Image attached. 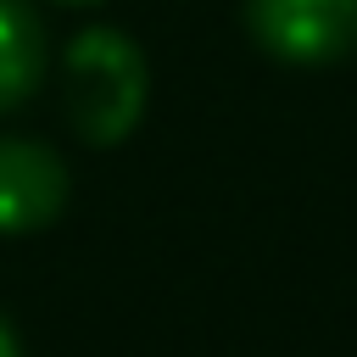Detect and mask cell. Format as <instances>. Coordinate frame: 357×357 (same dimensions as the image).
I'll return each instance as SVG.
<instances>
[{
  "instance_id": "cell-3",
  "label": "cell",
  "mask_w": 357,
  "mask_h": 357,
  "mask_svg": "<svg viewBox=\"0 0 357 357\" xmlns=\"http://www.w3.org/2000/svg\"><path fill=\"white\" fill-rule=\"evenodd\" d=\"M67 206V167L39 139H0V234H33Z\"/></svg>"
},
{
  "instance_id": "cell-1",
  "label": "cell",
  "mask_w": 357,
  "mask_h": 357,
  "mask_svg": "<svg viewBox=\"0 0 357 357\" xmlns=\"http://www.w3.org/2000/svg\"><path fill=\"white\" fill-rule=\"evenodd\" d=\"M145 56L117 28H84L67 45V117L89 145H117L145 112Z\"/></svg>"
},
{
  "instance_id": "cell-2",
  "label": "cell",
  "mask_w": 357,
  "mask_h": 357,
  "mask_svg": "<svg viewBox=\"0 0 357 357\" xmlns=\"http://www.w3.org/2000/svg\"><path fill=\"white\" fill-rule=\"evenodd\" d=\"M245 28L284 67H329L357 50V0H245Z\"/></svg>"
},
{
  "instance_id": "cell-6",
  "label": "cell",
  "mask_w": 357,
  "mask_h": 357,
  "mask_svg": "<svg viewBox=\"0 0 357 357\" xmlns=\"http://www.w3.org/2000/svg\"><path fill=\"white\" fill-rule=\"evenodd\" d=\"M61 6H89V0H61Z\"/></svg>"
},
{
  "instance_id": "cell-4",
  "label": "cell",
  "mask_w": 357,
  "mask_h": 357,
  "mask_svg": "<svg viewBox=\"0 0 357 357\" xmlns=\"http://www.w3.org/2000/svg\"><path fill=\"white\" fill-rule=\"evenodd\" d=\"M45 78V28L28 0H0V112L22 106Z\"/></svg>"
},
{
  "instance_id": "cell-5",
  "label": "cell",
  "mask_w": 357,
  "mask_h": 357,
  "mask_svg": "<svg viewBox=\"0 0 357 357\" xmlns=\"http://www.w3.org/2000/svg\"><path fill=\"white\" fill-rule=\"evenodd\" d=\"M0 357H22V346H17V335H11L6 318H0Z\"/></svg>"
}]
</instances>
